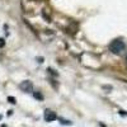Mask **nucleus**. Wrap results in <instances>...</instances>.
Returning <instances> with one entry per match:
<instances>
[{
  "mask_svg": "<svg viewBox=\"0 0 127 127\" xmlns=\"http://www.w3.org/2000/svg\"><path fill=\"white\" fill-rule=\"evenodd\" d=\"M33 97H34L36 99H38V100H43V95H42L39 92H34V93H33Z\"/></svg>",
  "mask_w": 127,
  "mask_h": 127,
  "instance_id": "20e7f679",
  "label": "nucleus"
},
{
  "mask_svg": "<svg viewBox=\"0 0 127 127\" xmlns=\"http://www.w3.org/2000/svg\"><path fill=\"white\" fill-rule=\"evenodd\" d=\"M8 102L12 103V104H15V103H17V99H15L14 97H8Z\"/></svg>",
  "mask_w": 127,
  "mask_h": 127,
  "instance_id": "39448f33",
  "label": "nucleus"
},
{
  "mask_svg": "<svg viewBox=\"0 0 127 127\" xmlns=\"http://www.w3.org/2000/svg\"><path fill=\"white\" fill-rule=\"evenodd\" d=\"M32 88H33V84H32V81H29V80H24V81H22V84H20V89H22L23 92L29 93V92H32Z\"/></svg>",
  "mask_w": 127,
  "mask_h": 127,
  "instance_id": "7ed1b4c3",
  "label": "nucleus"
},
{
  "mask_svg": "<svg viewBox=\"0 0 127 127\" xmlns=\"http://www.w3.org/2000/svg\"><path fill=\"white\" fill-rule=\"evenodd\" d=\"M4 46H5V39L0 38V47H4Z\"/></svg>",
  "mask_w": 127,
  "mask_h": 127,
  "instance_id": "0eeeda50",
  "label": "nucleus"
},
{
  "mask_svg": "<svg viewBox=\"0 0 127 127\" xmlns=\"http://www.w3.org/2000/svg\"><path fill=\"white\" fill-rule=\"evenodd\" d=\"M57 118V116L54 111H51V109H46L45 111V121L46 122H52V121H55Z\"/></svg>",
  "mask_w": 127,
  "mask_h": 127,
  "instance_id": "f03ea898",
  "label": "nucleus"
},
{
  "mask_svg": "<svg viewBox=\"0 0 127 127\" xmlns=\"http://www.w3.org/2000/svg\"><path fill=\"white\" fill-rule=\"evenodd\" d=\"M60 122H61V123H64V125H71V122H70V121H67V120H62V118H60Z\"/></svg>",
  "mask_w": 127,
  "mask_h": 127,
  "instance_id": "423d86ee",
  "label": "nucleus"
},
{
  "mask_svg": "<svg viewBox=\"0 0 127 127\" xmlns=\"http://www.w3.org/2000/svg\"><path fill=\"white\" fill-rule=\"evenodd\" d=\"M123 50H125V43L121 39H116L109 45V51L114 55H120Z\"/></svg>",
  "mask_w": 127,
  "mask_h": 127,
  "instance_id": "f257e3e1",
  "label": "nucleus"
}]
</instances>
